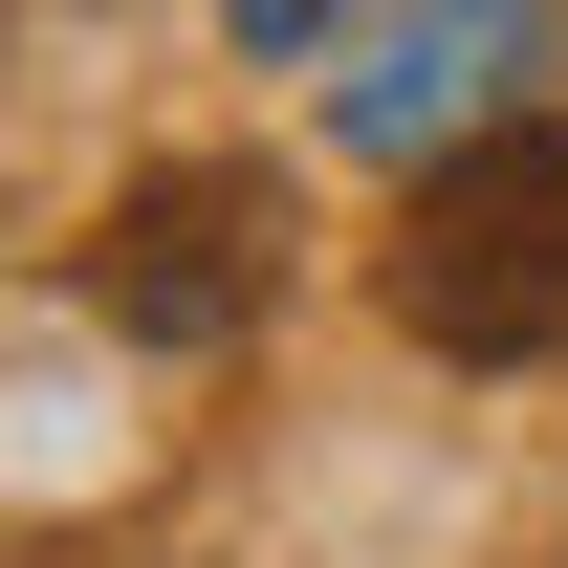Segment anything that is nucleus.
<instances>
[{"mask_svg": "<svg viewBox=\"0 0 568 568\" xmlns=\"http://www.w3.org/2000/svg\"><path fill=\"white\" fill-rule=\"evenodd\" d=\"M394 328L459 372H525L568 328V110H503V132H459L416 175V219H394Z\"/></svg>", "mask_w": 568, "mask_h": 568, "instance_id": "nucleus-1", "label": "nucleus"}, {"mask_svg": "<svg viewBox=\"0 0 568 568\" xmlns=\"http://www.w3.org/2000/svg\"><path fill=\"white\" fill-rule=\"evenodd\" d=\"M284 284V175H241V153H175V175H132L110 197V241H88V306L132 328V351H241Z\"/></svg>", "mask_w": 568, "mask_h": 568, "instance_id": "nucleus-2", "label": "nucleus"}, {"mask_svg": "<svg viewBox=\"0 0 568 568\" xmlns=\"http://www.w3.org/2000/svg\"><path fill=\"white\" fill-rule=\"evenodd\" d=\"M306 22H328V0H241V44H306Z\"/></svg>", "mask_w": 568, "mask_h": 568, "instance_id": "nucleus-3", "label": "nucleus"}]
</instances>
